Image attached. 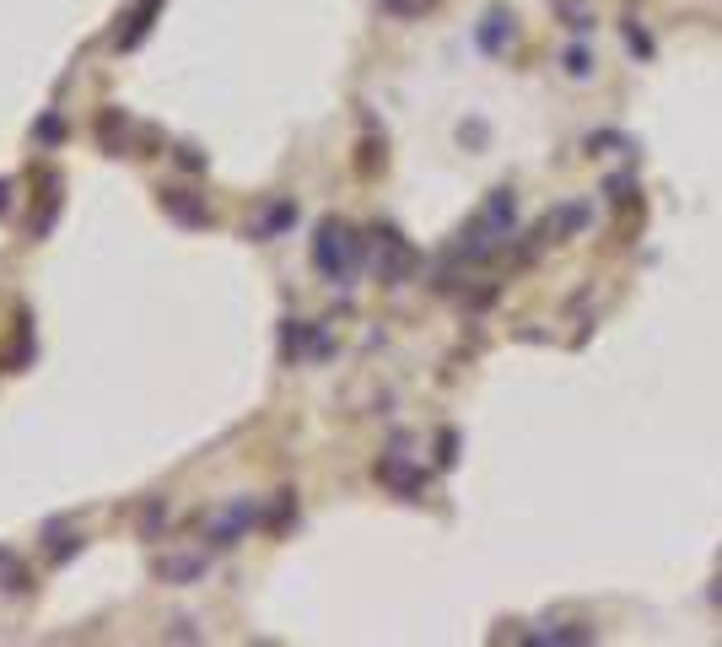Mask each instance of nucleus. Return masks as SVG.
<instances>
[{
  "mask_svg": "<svg viewBox=\"0 0 722 647\" xmlns=\"http://www.w3.org/2000/svg\"><path fill=\"white\" fill-rule=\"evenodd\" d=\"M38 136H43V141H65V124H59V119H43Z\"/></svg>",
  "mask_w": 722,
  "mask_h": 647,
  "instance_id": "obj_3",
  "label": "nucleus"
},
{
  "mask_svg": "<svg viewBox=\"0 0 722 647\" xmlns=\"http://www.w3.org/2000/svg\"><path fill=\"white\" fill-rule=\"evenodd\" d=\"M200 561H162V577H194Z\"/></svg>",
  "mask_w": 722,
  "mask_h": 647,
  "instance_id": "obj_2",
  "label": "nucleus"
},
{
  "mask_svg": "<svg viewBox=\"0 0 722 647\" xmlns=\"http://www.w3.org/2000/svg\"><path fill=\"white\" fill-rule=\"evenodd\" d=\"M243 529H248V507H243L237 518H221V524H216V545H232Z\"/></svg>",
  "mask_w": 722,
  "mask_h": 647,
  "instance_id": "obj_1",
  "label": "nucleus"
}]
</instances>
